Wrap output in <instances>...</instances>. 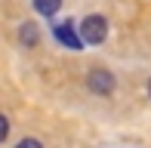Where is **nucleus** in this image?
Listing matches in <instances>:
<instances>
[{"mask_svg": "<svg viewBox=\"0 0 151 148\" xmlns=\"http://www.w3.org/2000/svg\"><path fill=\"white\" fill-rule=\"evenodd\" d=\"M90 90H96V93H111L114 90V74H108L105 68H93L90 71Z\"/></svg>", "mask_w": 151, "mask_h": 148, "instance_id": "3", "label": "nucleus"}, {"mask_svg": "<svg viewBox=\"0 0 151 148\" xmlns=\"http://www.w3.org/2000/svg\"><path fill=\"white\" fill-rule=\"evenodd\" d=\"M6 133H9V120H6L3 114H0V142L6 139Z\"/></svg>", "mask_w": 151, "mask_h": 148, "instance_id": "7", "label": "nucleus"}, {"mask_svg": "<svg viewBox=\"0 0 151 148\" xmlns=\"http://www.w3.org/2000/svg\"><path fill=\"white\" fill-rule=\"evenodd\" d=\"M59 6H62V0H34V9L40 12V16H56L59 12Z\"/></svg>", "mask_w": 151, "mask_h": 148, "instance_id": "4", "label": "nucleus"}, {"mask_svg": "<svg viewBox=\"0 0 151 148\" xmlns=\"http://www.w3.org/2000/svg\"><path fill=\"white\" fill-rule=\"evenodd\" d=\"M148 90H151V83H148Z\"/></svg>", "mask_w": 151, "mask_h": 148, "instance_id": "8", "label": "nucleus"}, {"mask_svg": "<svg viewBox=\"0 0 151 148\" xmlns=\"http://www.w3.org/2000/svg\"><path fill=\"white\" fill-rule=\"evenodd\" d=\"M52 31H56L59 43H65L68 50H83V37H80L77 31L71 28V22H59V25H56V28H52Z\"/></svg>", "mask_w": 151, "mask_h": 148, "instance_id": "2", "label": "nucleus"}, {"mask_svg": "<svg viewBox=\"0 0 151 148\" xmlns=\"http://www.w3.org/2000/svg\"><path fill=\"white\" fill-rule=\"evenodd\" d=\"M16 148H43V145H40L37 139H22V142H19Z\"/></svg>", "mask_w": 151, "mask_h": 148, "instance_id": "6", "label": "nucleus"}, {"mask_svg": "<svg viewBox=\"0 0 151 148\" xmlns=\"http://www.w3.org/2000/svg\"><path fill=\"white\" fill-rule=\"evenodd\" d=\"M108 34V22L102 16H86L83 25H80V37H83V43H102Z\"/></svg>", "mask_w": 151, "mask_h": 148, "instance_id": "1", "label": "nucleus"}, {"mask_svg": "<svg viewBox=\"0 0 151 148\" xmlns=\"http://www.w3.org/2000/svg\"><path fill=\"white\" fill-rule=\"evenodd\" d=\"M22 43L25 46H34V43H37V28H34V22H25L22 25Z\"/></svg>", "mask_w": 151, "mask_h": 148, "instance_id": "5", "label": "nucleus"}]
</instances>
